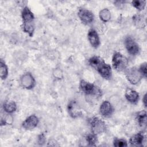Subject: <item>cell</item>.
I'll return each instance as SVG.
<instances>
[{
	"label": "cell",
	"mask_w": 147,
	"mask_h": 147,
	"mask_svg": "<svg viewBox=\"0 0 147 147\" xmlns=\"http://www.w3.org/2000/svg\"><path fill=\"white\" fill-rule=\"evenodd\" d=\"M89 65L94 68L99 75L106 79H110L112 76V69L110 65L105 63L99 56H93L88 59Z\"/></svg>",
	"instance_id": "6da1fadb"
},
{
	"label": "cell",
	"mask_w": 147,
	"mask_h": 147,
	"mask_svg": "<svg viewBox=\"0 0 147 147\" xmlns=\"http://www.w3.org/2000/svg\"><path fill=\"white\" fill-rule=\"evenodd\" d=\"M21 17L22 20V30L30 37H32L35 29L34 22V16L33 12L28 6H25L22 9L21 11Z\"/></svg>",
	"instance_id": "7a4b0ae2"
},
{
	"label": "cell",
	"mask_w": 147,
	"mask_h": 147,
	"mask_svg": "<svg viewBox=\"0 0 147 147\" xmlns=\"http://www.w3.org/2000/svg\"><path fill=\"white\" fill-rule=\"evenodd\" d=\"M79 88L81 91L87 96L98 98L102 95V91L98 87L84 80H80Z\"/></svg>",
	"instance_id": "3957f363"
},
{
	"label": "cell",
	"mask_w": 147,
	"mask_h": 147,
	"mask_svg": "<svg viewBox=\"0 0 147 147\" xmlns=\"http://www.w3.org/2000/svg\"><path fill=\"white\" fill-rule=\"evenodd\" d=\"M112 65L117 71H125L128 66V60L120 52H115L113 55Z\"/></svg>",
	"instance_id": "277c9868"
},
{
	"label": "cell",
	"mask_w": 147,
	"mask_h": 147,
	"mask_svg": "<svg viewBox=\"0 0 147 147\" xmlns=\"http://www.w3.org/2000/svg\"><path fill=\"white\" fill-rule=\"evenodd\" d=\"M88 123L91 132L96 135L105 132L107 129L106 123L98 117H93L90 118Z\"/></svg>",
	"instance_id": "5b68a950"
},
{
	"label": "cell",
	"mask_w": 147,
	"mask_h": 147,
	"mask_svg": "<svg viewBox=\"0 0 147 147\" xmlns=\"http://www.w3.org/2000/svg\"><path fill=\"white\" fill-rule=\"evenodd\" d=\"M125 75L127 80L133 85L138 84L144 78L139 69L136 67L127 69L125 71Z\"/></svg>",
	"instance_id": "8992f818"
},
{
	"label": "cell",
	"mask_w": 147,
	"mask_h": 147,
	"mask_svg": "<svg viewBox=\"0 0 147 147\" xmlns=\"http://www.w3.org/2000/svg\"><path fill=\"white\" fill-rule=\"evenodd\" d=\"M124 45L130 55L136 56L139 53L140 47L136 40L131 36H127L125 38Z\"/></svg>",
	"instance_id": "52a82bcc"
},
{
	"label": "cell",
	"mask_w": 147,
	"mask_h": 147,
	"mask_svg": "<svg viewBox=\"0 0 147 147\" xmlns=\"http://www.w3.org/2000/svg\"><path fill=\"white\" fill-rule=\"evenodd\" d=\"M21 86L27 90L33 89L36 86V80L30 72L24 74L20 78Z\"/></svg>",
	"instance_id": "ba28073f"
},
{
	"label": "cell",
	"mask_w": 147,
	"mask_h": 147,
	"mask_svg": "<svg viewBox=\"0 0 147 147\" xmlns=\"http://www.w3.org/2000/svg\"><path fill=\"white\" fill-rule=\"evenodd\" d=\"M78 15L81 22L85 25L90 24L94 21V15L93 13L87 9L80 8Z\"/></svg>",
	"instance_id": "9c48e42d"
},
{
	"label": "cell",
	"mask_w": 147,
	"mask_h": 147,
	"mask_svg": "<svg viewBox=\"0 0 147 147\" xmlns=\"http://www.w3.org/2000/svg\"><path fill=\"white\" fill-rule=\"evenodd\" d=\"M67 110L69 115L72 118H78L83 114L80 106L75 100H71L68 102Z\"/></svg>",
	"instance_id": "30bf717a"
},
{
	"label": "cell",
	"mask_w": 147,
	"mask_h": 147,
	"mask_svg": "<svg viewBox=\"0 0 147 147\" xmlns=\"http://www.w3.org/2000/svg\"><path fill=\"white\" fill-rule=\"evenodd\" d=\"M39 119L38 117L34 115H30L22 123V126L24 129L28 130H30L34 129L38 125Z\"/></svg>",
	"instance_id": "8fae6325"
},
{
	"label": "cell",
	"mask_w": 147,
	"mask_h": 147,
	"mask_svg": "<svg viewBox=\"0 0 147 147\" xmlns=\"http://www.w3.org/2000/svg\"><path fill=\"white\" fill-rule=\"evenodd\" d=\"M99 111L103 117H110L114 112V107L109 101L105 100L99 107Z\"/></svg>",
	"instance_id": "7c38bea8"
},
{
	"label": "cell",
	"mask_w": 147,
	"mask_h": 147,
	"mask_svg": "<svg viewBox=\"0 0 147 147\" xmlns=\"http://www.w3.org/2000/svg\"><path fill=\"white\" fill-rule=\"evenodd\" d=\"M87 38L91 45L94 48H97L100 45V38L97 32L94 29H90L88 31Z\"/></svg>",
	"instance_id": "4fadbf2b"
},
{
	"label": "cell",
	"mask_w": 147,
	"mask_h": 147,
	"mask_svg": "<svg viewBox=\"0 0 147 147\" xmlns=\"http://www.w3.org/2000/svg\"><path fill=\"white\" fill-rule=\"evenodd\" d=\"M144 138L143 132H138L130 137L129 144L131 146H142L144 142Z\"/></svg>",
	"instance_id": "5bb4252c"
},
{
	"label": "cell",
	"mask_w": 147,
	"mask_h": 147,
	"mask_svg": "<svg viewBox=\"0 0 147 147\" xmlns=\"http://www.w3.org/2000/svg\"><path fill=\"white\" fill-rule=\"evenodd\" d=\"M125 96L126 100L132 104H136L139 100L138 93L130 88H127L125 93Z\"/></svg>",
	"instance_id": "9a60e30c"
},
{
	"label": "cell",
	"mask_w": 147,
	"mask_h": 147,
	"mask_svg": "<svg viewBox=\"0 0 147 147\" xmlns=\"http://www.w3.org/2000/svg\"><path fill=\"white\" fill-rule=\"evenodd\" d=\"M132 20L134 25L137 28H144L146 25V20L144 16L140 14H137L133 16Z\"/></svg>",
	"instance_id": "2e32d148"
},
{
	"label": "cell",
	"mask_w": 147,
	"mask_h": 147,
	"mask_svg": "<svg viewBox=\"0 0 147 147\" xmlns=\"http://www.w3.org/2000/svg\"><path fill=\"white\" fill-rule=\"evenodd\" d=\"M2 106L3 110L7 114H12L17 110V105L14 101H6Z\"/></svg>",
	"instance_id": "e0dca14e"
},
{
	"label": "cell",
	"mask_w": 147,
	"mask_h": 147,
	"mask_svg": "<svg viewBox=\"0 0 147 147\" xmlns=\"http://www.w3.org/2000/svg\"><path fill=\"white\" fill-rule=\"evenodd\" d=\"M136 119L138 124L140 126H145L146 125V112L145 110H142L136 114Z\"/></svg>",
	"instance_id": "ac0fdd59"
},
{
	"label": "cell",
	"mask_w": 147,
	"mask_h": 147,
	"mask_svg": "<svg viewBox=\"0 0 147 147\" xmlns=\"http://www.w3.org/2000/svg\"><path fill=\"white\" fill-rule=\"evenodd\" d=\"M100 19L105 22L109 21L111 19V13L110 10L107 8H104L102 9L99 13Z\"/></svg>",
	"instance_id": "d6986e66"
},
{
	"label": "cell",
	"mask_w": 147,
	"mask_h": 147,
	"mask_svg": "<svg viewBox=\"0 0 147 147\" xmlns=\"http://www.w3.org/2000/svg\"><path fill=\"white\" fill-rule=\"evenodd\" d=\"M9 74L8 68L6 65L5 62L1 59L0 61V75L2 80H5Z\"/></svg>",
	"instance_id": "ffe728a7"
},
{
	"label": "cell",
	"mask_w": 147,
	"mask_h": 147,
	"mask_svg": "<svg viewBox=\"0 0 147 147\" xmlns=\"http://www.w3.org/2000/svg\"><path fill=\"white\" fill-rule=\"evenodd\" d=\"M85 138L89 146H96L98 141L96 134L92 133L86 135Z\"/></svg>",
	"instance_id": "44dd1931"
},
{
	"label": "cell",
	"mask_w": 147,
	"mask_h": 147,
	"mask_svg": "<svg viewBox=\"0 0 147 147\" xmlns=\"http://www.w3.org/2000/svg\"><path fill=\"white\" fill-rule=\"evenodd\" d=\"M146 1H143V0H136V1H133L131 2V5L132 6L137 9V10L141 11L143 10L146 6Z\"/></svg>",
	"instance_id": "7402d4cb"
},
{
	"label": "cell",
	"mask_w": 147,
	"mask_h": 147,
	"mask_svg": "<svg viewBox=\"0 0 147 147\" xmlns=\"http://www.w3.org/2000/svg\"><path fill=\"white\" fill-rule=\"evenodd\" d=\"M113 145L115 147H125L127 146V141L122 138H115L113 140Z\"/></svg>",
	"instance_id": "603a6c76"
},
{
	"label": "cell",
	"mask_w": 147,
	"mask_h": 147,
	"mask_svg": "<svg viewBox=\"0 0 147 147\" xmlns=\"http://www.w3.org/2000/svg\"><path fill=\"white\" fill-rule=\"evenodd\" d=\"M142 74L144 78H146L147 76V70H146V63H143L140 65L138 68Z\"/></svg>",
	"instance_id": "cb8c5ba5"
},
{
	"label": "cell",
	"mask_w": 147,
	"mask_h": 147,
	"mask_svg": "<svg viewBox=\"0 0 147 147\" xmlns=\"http://www.w3.org/2000/svg\"><path fill=\"white\" fill-rule=\"evenodd\" d=\"M46 141V138L45 135L43 133H41L38 135L37 137V142L40 145H42L45 144Z\"/></svg>",
	"instance_id": "d4e9b609"
},
{
	"label": "cell",
	"mask_w": 147,
	"mask_h": 147,
	"mask_svg": "<svg viewBox=\"0 0 147 147\" xmlns=\"http://www.w3.org/2000/svg\"><path fill=\"white\" fill-rule=\"evenodd\" d=\"M53 75L55 78H56V79H61L63 78V73L59 68H57V69H55L53 72Z\"/></svg>",
	"instance_id": "484cf974"
},
{
	"label": "cell",
	"mask_w": 147,
	"mask_h": 147,
	"mask_svg": "<svg viewBox=\"0 0 147 147\" xmlns=\"http://www.w3.org/2000/svg\"><path fill=\"white\" fill-rule=\"evenodd\" d=\"M125 1H115L114 3V5H115L117 7H118V8L121 9L123 6V5L125 4Z\"/></svg>",
	"instance_id": "4316f807"
},
{
	"label": "cell",
	"mask_w": 147,
	"mask_h": 147,
	"mask_svg": "<svg viewBox=\"0 0 147 147\" xmlns=\"http://www.w3.org/2000/svg\"><path fill=\"white\" fill-rule=\"evenodd\" d=\"M142 102L145 107H146V94H145L144 95V97L142 98Z\"/></svg>",
	"instance_id": "83f0119b"
}]
</instances>
